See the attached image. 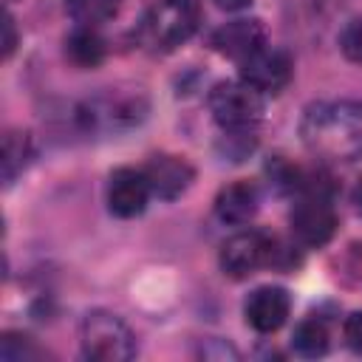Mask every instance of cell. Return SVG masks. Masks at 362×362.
<instances>
[{"mask_svg":"<svg viewBox=\"0 0 362 362\" xmlns=\"http://www.w3.org/2000/svg\"><path fill=\"white\" fill-rule=\"evenodd\" d=\"M303 144L322 161H354L362 156V102H317L300 122Z\"/></svg>","mask_w":362,"mask_h":362,"instance_id":"1","label":"cell"},{"mask_svg":"<svg viewBox=\"0 0 362 362\" xmlns=\"http://www.w3.org/2000/svg\"><path fill=\"white\" fill-rule=\"evenodd\" d=\"M198 0H158L144 14L139 37L150 51H173L198 31Z\"/></svg>","mask_w":362,"mask_h":362,"instance_id":"2","label":"cell"},{"mask_svg":"<svg viewBox=\"0 0 362 362\" xmlns=\"http://www.w3.org/2000/svg\"><path fill=\"white\" fill-rule=\"evenodd\" d=\"M82 354L96 362H124L136 354V337L122 317L110 311H90L79 328Z\"/></svg>","mask_w":362,"mask_h":362,"instance_id":"3","label":"cell"},{"mask_svg":"<svg viewBox=\"0 0 362 362\" xmlns=\"http://www.w3.org/2000/svg\"><path fill=\"white\" fill-rule=\"evenodd\" d=\"M206 105L223 130H249L263 113V93H257L243 79H229L212 85Z\"/></svg>","mask_w":362,"mask_h":362,"instance_id":"4","label":"cell"},{"mask_svg":"<svg viewBox=\"0 0 362 362\" xmlns=\"http://www.w3.org/2000/svg\"><path fill=\"white\" fill-rule=\"evenodd\" d=\"M291 235L303 246H325L337 232V212L322 189H308L288 215Z\"/></svg>","mask_w":362,"mask_h":362,"instance_id":"5","label":"cell"},{"mask_svg":"<svg viewBox=\"0 0 362 362\" xmlns=\"http://www.w3.org/2000/svg\"><path fill=\"white\" fill-rule=\"evenodd\" d=\"M274 255V243L269 235L257 232V229H246V232H238L232 235L223 246H221V269L240 280V277H249L255 274L260 266H266Z\"/></svg>","mask_w":362,"mask_h":362,"instance_id":"6","label":"cell"},{"mask_svg":"<svg viewBox=\"0 0 362 362\" xmlns=\"http://www.w3.org/2000/svg\"><path fill=\"white\" fill-rule=\"evenodd\" d=\"M240 65V79L252 85L257 93H280L291 79V59L286 51L263 45L252 57H246Z\"/></svg>","mask_w":362,"mask_h":362,"instance_id":"7","label":"cell"},{"mask_svg":"<svg viewBox=\"0 0 362 362\" xmlns=\"http://www.w3.org/2000/svg\"><path fill=\"white\" fill-rule=\"evenodd\" d=\"M153 189L147 184L144 170L119 167L107 178V209L116 218H136L144 212Z\"/></svg>","mask_w":362,"mask_h":362,"instance_id":"8","label":"cell"},{"mask_svg":"<svg viewBox=\"0 0 362 362\" xmlns=\"http://www.w3.org/2000/svg\"><path fill=\"white\" fill-rule=\"evenodd\" d=\"M243 314H246V322L257 334H272V331H277L288 320V314H291V297L280 286H260V288H255L246 297Z\"/></svg>","mask_w":362,"mask_h":362,"instance_id":"9","label":"cell"},{"mask_svg":"<svg viewBox=\"0 0 362 362\" xmlns=\"http://www.w3.org/2000/svg\"><path fill=\"white\" fill-rule=\"evenodd\" d=\"M209 45L221 54L229 57L235 62H243L246 57H252L255 51H260L266 45V31L260 25V20H232L226 25H221Z\"/></svg>","mask_w":362,"mask_h":362,"instance_id":"10","label":"cell"},{"mask_svg":"<svg viewBox=\"0 0 362 362\" xmlns=\"http://www.w3.org/2000/svg\"><path fill=\"white\" fill-rule=\"evenodd\" d=\"M144 175H147V184L153 189V195L164 198V201H173L178 198L189 184H192V167L178 158V156H153L144 167Z\"/></svg>","mask_w":362,"mask_h":362,"instance_id":"11","label":"cell"},{"mask_svg":"<svg viewBox=\"0 0 362 362\" xmlns=\"http://www.w3.org/2000/svg\"><path fill=\"white\" fill-rule=\"evenodd\" d=\"M260 204L257 187L252 181H232L226 184L215 198V215L223 223H246L255 218Z\"/></svg>","mask_w":362,"mask_h":362,"instance_id":"12","label":"cell"},{"mask_svg":"<svg viewBox=\"0 0 362 362\" xmlns=\"http://www.w3.org/2000/svg\"><path fill=\"white\" fill-rule=\"evenodd\" d=\"M65 59L76 68H96L105 59V40L96 25H79L65 37Z\"/></svg>","mask_w":362,"mask_h":362,"instance_id":"13","label":"cell"},{"mask_svg":"<svg viewBox=\"0 0 362 362\" xmlns=\"http://www.w3.org/2000/svg\"><path fill=\"white\" fill-rule=\"evenodd\" d=\"M34 150H31V136L25 130H8L3 136V184H14V178L28 167Z\"/></svg>","mask_w":362,"mask_h":362,"instance_id":"14","label":"cell"},{"mask_svg":"<svg viewBox=\"0 0 362 362\" xmlns=\"http://www.w3.org/2000/svg\"><path fill=\"white\" fill-rule=\"evenodd\" d=\"M291 345L300 356H322L331 345V331L322 317H305L297 322Z\"/></svg>","mask_w":362,"mask_h":362,"instance_id":"15","label":"cell"},{"mask_svg":"<svg viewBox=\"0 0 362 362\" xmlns=\"http://www.w3.org/2000/svg\"><path fill=\"white\" fill-rule=\"evenodd\" d=\"M122 0H65L68 14L79 25H99L119 11Z\"/></svg>","mask_w":362,"mask_h":362,"instance_id":"16","label":"cell"},{"mask_svg":"<svg viewBox=\"0 0 362 362\" xmlns=\"http://www.w3.org/2000/svg\"><path fill=\"white\" fill-rule=\"evenodd\" d=\"M0 356L6 362H23V359H40L42 351L34 345L31 337H23V334H3V342H0Z\"/></svg>","mask_w":362,"mask_h":362,"instance_id":"17","label":"cell"},{"mask_svg":"<svg viewBox=\"0 0 362 362\" xmlns=\"http://www.w3.org/2000/svg\"><path fill=\"white\" fill-rule=\"evenodd\" d=\"M339 48L351 62H362V17H354L342 34H339Z\"/></svg>","mask_w":362,"mask_h":362,"instance_id":"18","label":"cell"},{"mask_svg":"<svg viewBox=\"0 0 362 362\" xmlns=\"http://www.w3.org/2000/svg\"><path fill=\"white\" fill-rule=\"evenodd\" d=\"M342 334H345V342L354 354H362V311H354L345 325H342Z\"/></svg>","mask_w":362,"mask_h":362,"instance_id":"19","label":"cell"},{"mask_svg":"<svg viewBox=\"0 0 362 362\" xmlns=\"http://www.w3.org/2000/svg\"><path fill=\"white\" fill-rule=\"evenodd\" d=\"M14 45H17V31H14V20H11V14H6V17H3V57H11Z\"/></svg>","mask_w":362,"mask_h":362,"instance_id":"20","label":"cell"},{"mask_svg":"<svg viewBox=\"0 0 362 362\" xmlns=\"http://www.w3.org/2000/svg\"><path fill=\"white\" fill-rule=\"evenodd\" d=\"M221 8H243V6H249V0H215Z\"/></svg>","mask_w":362,"mask_h":362,"instance_id":"21","label":"cell"},{"mask_svg":"<svg viewBox=\"0 0 362 362\" xmlns=\"http://www.w3.org/2000/svg\"><path fill=\"white\" fill-rule=\"evenodd\" d=\"M354 204H356V209L362 212V178H359V184L354 187Z\"/></svg>","mask_w":362,"mask_h":362,"instance_id":"22","label":"cell"}]
</instances>
